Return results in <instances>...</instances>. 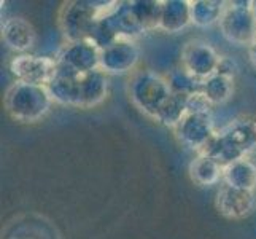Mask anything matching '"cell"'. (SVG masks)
Instances as JSON below:
<instances>
[{"instance_id":"obj_1","label":"cell","mask_w":256,"mask_h":239,"mask_svg":"<svg viewBox=\"0 0 256 239\" xmlns=\"http://www.w3.org/2000/svg\"><path fill=\"white\" fill-rule=\"evenodd\" d=\"M256 150V120L244 117L216 131L200 153L214 158L223 167Z\"/></svg>"},{"instance_id":"obj_2","label":"cell","mask_w":256,"mask_h":239,"mask_svg":"<svg viewBox=\"0 0 256 239\" xmlns=\"http://www.w3.org/2000/svg\"><path fill=\"white\" fill-rule=\"evenodd\" d=\"M52 97L46 86L14 82L5 94V109L8 115L21 123H35L50 112Z\"/></svg>"},{"instance_id":"obj_3","label":"cell","mask_w":256,"mask_h":239,"mask_svg":"<svg viewBox=\"0 0 256 239\" xmlns=\"http://www.w3.org/2000/svg\"><path fill=\"white\" fill-rule=\"evenodd\" d=\"M112 2H91V0H74L60 8L59 26L68 42L88 40L100 15Z\"/></svg>"},{"instance_id":"obj_4","label":"cell","mask_w":256,"mask_h":239,"mask_svg":"<svg viewBox=\"0 0 256 239\" xmlns=\"http://www.w3.org/2000/svg\"><path fill=\"white\" fill-rule=\"evenodd\" d=\"M172 94L166 77L156 74L154 70H137L130 77L129 96L132 102L150 117H156L158 110Z\"/></svg>"},{"instance_id":"obj_5","label":"cell","mask_w":256,"mask_h":239,"mask_svg":"<svg viewBox=\"0 0 256 239\" xmlns=\"http://www.w3.org/2000/svg\"><path fill=\"white\" fill-rule=\"evenodd\" d=\"M220 31L223 37L234 45H252L256 39V18L252 10V2L234 0L226 4Z\"/></svg>"},{"instance_id":"obj_6","label":"cell","mask_w":256,"mask_h":239,"mask_svg":"<svg viewBox=\"0 0 256 239\" xmlns=\"http://www.w3.org/2000/svg\"><path fill=\"white\" fill-rule=\"evenodd\" d=\"M56 58L38 56L32 53H20L10 61V72L16 82L46 86L56 74Z\"/></svg>"},{"instance_id":"obj_7","label":"cell","mask_w":256,"mask_h":239,"mask_svg":"<svg viewBox=\"0 0 256 239\" xmlns=\"http://www.w3.org/2000/svg\"><path fill=\"white\" fill-rule=\"evenodd\" d=\"M58 64L83 75L100 69V50L90 40L68 42L56 58Z\"/></svg>"},{"instance_id":"obj_8","label":"cell","mask_w":256,"mask_h":239,"mask_svg":"<svg viewBox=\"0 0 256 239\" xmlns=\"http://www.w3.org/2000/svg\"><path fill=\"white\" fill-rule=\"evenodd\" d=\"M220 58L216 50L207 42L192 40L182 51V67L196 78L206 80L216 72Z\"/></svg>"},{"instance_id":"obj_9","label":"cell","mask_w":256,"mask_h":239,"mask_svg":"<svg viewBox=\"0 0 256 239\" xmlns=\"http://www.w3.org/2000/svg\"><path fill=\"white\" fill-rule=\"evenodd\" d=\"M175 136L180 142L192 150H198L200 153L208 140L215 134V126L212 115H199L188 113L175 128Z\"/></svg>"},{"instance_id":"obj_10","label":"cell","mask_w":256,"mask_h":239,"mask_svg":"<svg viewBox=\"0 0 256 239\" xmlns=\"http://www.w3.org/2000/svg\"><path fill=\"white\" fill-rule=\"evenodd\" d=\"M140 48L136 40L121 39L100 50V70L105 74H128L138 64Z\"/></svg>"},{"instance_id":"obj_11","label":"cell","mask_w":256,"mask_h":239,"mask_svg":"<svg viewBox=\"0 0 256 239\" xmlns=\"http://www.w3.org/2000/svg\"><path fill=\"white\" fill-rule=\"evenodd\" d=\"M52 101L70 107H83V83L82 75L62 66H56V74L46 85Z\"/></svg>"},{"instance_id":"obj_12","label":"cell","mask_w":256,"mask_h":239,"mask_svg":"<svg viewBox=\"0 0 256 239\" xmlns=\"http://www.w3.org/2000/svg\"><path fill=\"white\" fill-rule=\"evenodd\" d=\"M254 191L232 188L224 185L216 194V209L228 218H244L254 209Z\"/></svg>"},{"instance_id":"obj_13","label":"cell","mask_w":256,"mask_h":239,"mask_svg":"<svg viewBox=\"0 0 256 239\" xmlns=\"http://www.w3.org/2000/svg\"><path fill=\"white\" fill-rule=\"evenodd\" d=\"M2 39L12 50L20 53H28L35 40H37V34L32 28L29 21L24 18H8L2 26Z\"/></svg>"},{"instance_id":"obj_14","label":"cell","mask_w":256,"mask_h":239,"mask_svg":"<svg viewBox=\"0 0 256 239\" xmlns=\"http://www.w3.org/2000/svg\"><path fill=\"white\" fill-rule=\"evenodd\" d=\"M191 21V4L188 0H164L161 8L160 29L176 34L186 29Z\"/></svg>"},{"instance_id":"obj_15","label":"cell","mask_w":256,"mask_h":239,"mask_svg":"<svg viewBox=\"0 0 256 239\" xmlns=\"http://www.w3.org/2000/svg\"><path fill=\"white\" fill-rule=\"evenodd\" d=\"M223 183L232 188L254 191L256 188V164L248 158L237 159L223 169Z\"/></svg>"},{"instance_id":"obj_16","label":"cell","mask_w":256,"mask_h":239,"mask_svg":"<svg viewBox=\"0 0 256 239\" xmlns=\"http://www.w3.org/2000/svg\"><path fill=\"white\" fill-rule=\"evenodd\" d=\"M223 169L224 167L222 164H218L206 153H199L190 163V175L192 182L202 187L216 185L220 180H223Z\"/></svg>"},{"instance_id":"obj_17","label":"cell","mask_w":256,"mask_h":239,"mask_svg":"<svg viewBox=\"0 0 256 239\" xmlns=\"http://www.w3.org/2000/svg\"><path fill=\"white\" fill-rule=\"evenodd\" d=\"M191 4V21L198 28H210L220 23L226 8L222 0H194Z\"/></svg>"},{"instance_id":"obj_18","label":"cell","mask_w":256,"mask_h":239,"mask_svg":"<svg viewBox=\"0 0 256 239\" xmlns=\"http://www.w3.org/2000/svg\"><path fill=\"white\" fill-rule=\"evenodd\" d=\"M186 102H188V97L172 93L166 99V102L161 105V109L158 110L154 120L158 123H161V125H164V126L175 128L188 115Z\"/></svg>"},{"instance_id":"obj_19","label":"cell","mask_w":256,"mask_h":239,"mask_svg":"<svg viewBox=\"0 0 256 239\" xmlns=\"http://www.w3.org/2000/svg\"><path fill=\"white\" fill-rule=\"evenodd\" d=\"M166 80L174 94L190 97L198 93H202V80L191 75L188 70L183 67L170 70L169 75L166 77Z\"/></svg>"},{"instance_id":"obj_20","label":"cell","mask_w":256,"mask_h":239,"mask_svg":"<svg viewBox=\"0 0 256 239\" xmlns=\"http://www.w3.org/2000/svg\"><path fill=\"white\" fill-rule=\"evenodd\" d=\"M232 90L234 80L226 78L223 75L214 74L212 77L202 80V94L214 105L226 102L232 96Z\"/></svg>"},{"instance_id":"obj_21","label":"cell","mask_w":256,"mask_h":239,"mask_svg":"<svg viewBox=\"0 0 256 239\" xmlns=\"http://www.w3.org/2000/svg\"><path fill=\"white\" fill-rule=\"evenodd\" d=\"M130 8L145 32L160 28L162 2H156V0H132Z\"/></svg>"},{"instance_id":"obj_22","label":"cell","mask_w":256,"mask_h":239,"mask_svg":"<svg viewBox=\"0 0 256 239\" xmlns=\"http://www.w3.org/2000/svg\"><path fill=\"white\" fill-rule=\"evenodd\" d=\"M186 107H188V113L212 115V109H214V104H212L202 93H198V94L188 97Z\"/></svg>"},{"instance_id":"obj_23","label":"cell","mask_w":256,"mask_h":239,"mask_svg":"<svg viewBox=\"0 0 256 239\" xmlns=\"http://www.w3.org/2000/svg\"><path fill=\"white\" fill-rule=\"evenodd\" d=\"M215 74L234 80V77L239 74V64H237V61L231 56H222L220 58V63H218Z\"/></svg>"},{"instance_id":"obj_24","label":"cell","mask_w":256,"mask_h":239,"mask_svg":"<svg viewBox=\"0 0 256 239\" xmlns=\"http://www.w3.org/2000/svg\"><path fill=\"white\" fill-rule=\"evenodd\" d=\"M248 55H250V59H252L253 66L256 67V39L253 40V43L248 47Z\"/></svg>"},{"instance_id":"obj_25","label":"cell","mask_w":256,"mask_h":239,"mask_svg":"<svg viewBox=\"0 0 256 239\" xmlns=\"http://www.w3.org/2000/svg\"><path fill=\"white\" fill-rule=\"evenodd\" d=\"M252 10H253L254 18H256V0H254V2H252Z\"/></svg>"}]
</instances>
